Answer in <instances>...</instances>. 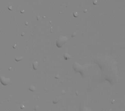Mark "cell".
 Instances as JSON below:
<instances>
[{"label":"cell","mask_w":125,"mask_h":111,"mask_svg":"<svg viewBox=\"0 0 125 111\" xmlns=\"http://www.w3.org/2000/svg\"><path fill=\"white\" fill-rule=\"evenodd\" d=\"M0 81L3 85H7L10 82V79L4 77H0Z\"/></svg>","instance_id":"6da1fadb"}]
</instances>
